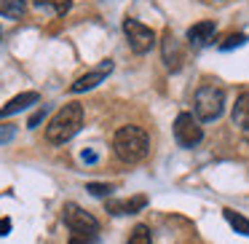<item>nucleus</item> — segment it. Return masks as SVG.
<instances>
[{"mask_svg":"<svg viewBox=\"0 0 249 244\" xmlns=\"http://www.w3.org/2000/svg\"><path fill=\"white\" fill-rule=\"evenodd\" d=\"M214 33H217L214 22H198V24H193V27L188 30V40H190V46H196V49H204V46H209L212 40H214Z\"/></svg>","mask_w":249,"mask_h":244,"instance_id":"1a4fd4ad","label":"nucleus"},{"mask_svg":"<svg viewBox=\"0 0 249 244\" xmlns=\"http://www.w3.org/2000/svg\"><path fill=\"white\" fill-rule=\"evenodd\" d=\"M110 73H113V62H110V59H105L102 65L97 67V70H91V73H86V75H81V78H78V81H75V83H72V86H70V92H72V94L89 92V89L99 86V83H102L105 78L110 75Z\"/></svg>","mask_w":249,"mask_h":244,"instance_id":"6e6552de","label":"nucleus"},{"mask_svg":"<svg viewBox=\"0 0 249 244\" xmlns=\"http://www.w3.org/2000/svg\"><path fill=\"white\" fill-rule=\"evenodd\" d=\"M174 140L182 148H196L204 140V129H201V121L193 113H179L174 118Z\"/></svg>","mask_w":249,"mask_h":244,"instance_id":"39448f33","label":"nucleus"},{"mask_svg":"<svg viewBox=\"0 0 249 244\" xmlns=\"http://www.w3.org/2000/svg\"><path fill=\"white\" fill-rule=\"evenodd\" d=\"M81 126H83V108L78 102H70L49 121L46 137H49V142H54V145H65L67 140H72V137L81 131Z\"/></svg>","mask_w":249,"mask_h":244,"instance_id":"f03ea898","label":"nucleus"},{"mask_svg":"<svg viewBox=\"0 0 249 244\" xmlns=\"http://www.w3.org/2000/svg\"><path fill=\"white\" fill-rule=\"evenodd\" d=\"M38 8H51L54 14H67L72 6V0H35Z\"/></svg>","mask_w":249,"mask_h":244,"instance_id":"dca6fc26","label":"nucleus"},{"mask_svg":"<svg viewBox=\"0 0 249 244\" xmlns=\"http://www.w3.org/2000/svg\"><path fill=\"white\" fill-rule=\"evenodd\" d=\"M212 3H222V0H212Z\"/></svg>","mask_w":249,"mask_h":244,"instance_id":"b1692460","label":"nucleus"},{"mask_svg":"<svg viewBox=\"0 0 249 244\" xmlns=\"http://www.w3.org/2000/svg\"><path fill=\"white\" fill-rule=\"evenodd\" d=\"M124 33H126V40H129V49L134 54H147L156 46V33L150 27H145L142 22H137V19H124Z\"/></svg>","mask_w":249,"mask_h":244,"instance_id":"423d86ee","label":"nucleus"},{"mask_svg":"<svg viewBox=\"0 0 249 244\" xmlns=\"http://www.w3.org/2000/svg\"><path fill=\"white\" fill-rule=\"evenodd\" d=\"M62 220H65V225L70 228L72 233H94L97 236L99 233V220L94 215H89L83 206L78 204H65V209H62Z\"/></svg>","mask_w":249,"mask_h":244,"instance_id":"20e7f679","label":"nucleus"},{"mask_svg":"<svg viewBox=\"0 0 249 244\" xmlns=\"http://www.w3.org/2000/svg\"><path fill=\"white\" fill-rule=\"evenodd\" d=\"M86 188H89V193H91V196H107L110 190H113V185H105V183H89Z\"/></svg>","mask_w":249,"mask_h":244,"instance_id":"6ab92c4d","label":"nucleus"},{"mask_svg":"<svg viewBox=\"0 0 249 244\" xmlns=\"http://www.w3.org/2000/svg\"><path fill=\"white\" fill-rule=\"evenodd\" d=\"M27 0H0V17L6 19H22Z\"/></svg>","mask_w":249,"mask_h":244,"instance_id":"ddd939ff","label":"nucleus"},{"mask_svg":"<svg viewBox=\"0 0 249 244\" xmlns=\"http://www.w3.org/2000/svg\"><path fill=\"white\" fill-rule=\"evenodd\" d=\"M70 244H97V236L94 233H72Z\"/></svg>","mask_w":249,"mask_h":244,"instance_id":"aec40b11","label":"nucleus"},{"mask_svg":"<svg viewBox=\"0 0 249 244\" xmlns=\"http://www.w3.org/2000/svg\"><path fill=\"white\" fill-rule=\"evenodd\" d=\"M193 110L198 121H217L225 110V92L214 83H206L196 92L193 97Z\"/></svg>","mask_w":249,"mask_h":244,"instance_id":"7ed1b4c3","label":"nucleus"},{"mask_svg":"<svg viewBox=\"0 0 249 244\" xmlns=\"http://www.w3.org/2000/svg\"><path fill=\"white\" fill-rule=\"evenodd\" d=\"M233 124H236L238 129L249 131V92L241 94V97L236 99V105H233Z\"/></svg>","mask_w":249,"mask_h":244,"instance_id":"f8f14e48","label":"nucleus"},{"mask_svg":"<svg viewBox=\"0 0 249 244\" xmlns=\"http://www.w3.org/2000/svg\"><path fill=\"white\" fill-rule=\"evenodd\" d=\"M113 150L124 164H140L150 150L147 131L140 126H121L113 137Z\"/></svg>","mask_w":249,"mask_h":244,"instance_id":"f257e3e1","label":"nucleus"},{"mask_svg":"<svg viewBox=\"0 0 249 244\" xmlns=\"http://www.w3.org/2000/svg\"><path fill=\"white\" fill-rule=\"evenodd\" d=\"M81 158H83L86 164H94V161H97V153H94V150H83Z\"/></svg>","mask_w":249,"mask_h":244,"instance_id":"5701e85b","label":"nucleus"},{"mask_svg":"<svg viewBox=\"0 0 249 244\" xmlns=\"http://www.w3.org/2000/svg\"><path fill=\"white\" fill-rule=\"evenodd\" d=\"M43 118H46V105H43V108H40L35 115H33V118H30V124H27V126H30V129H35V126H38Z\"/></svg>","mask_w":249,"mask_h":244,"instance_id":"412c9836","label":"nucleus"},{"mask_svg":"<svg viewBox=\"0 0 249 244\" xmlns=\"http://www.w3.org/2000/svg\"><path fill=\"white\" fill-rule=\"evenodd\" d=\"M38 102H40L38 92H24V94H19V97H14L6 108H0V118H8V115L19 113V110H27L30 105H38Z\"/></svg>","mask_w":249,"mask_h":244,"instance_id":"9b49d317","label":"nucleus"},{"mask_svg":"<svg viewBox=\"0 0 249 244\" xmlns=\"http://www.w3.org/2000/svg\"><path fill=\"white\" fill-rule=\"evenodd\" d=\"M147 206V196H134V199H121V201H107L110 215H134V212Z\"/></svg>","mask_w":249,"mask_h":244,"instance_id":"9d476101","label":"nucleus"},{"mask_svg":"<svg viewBox=\"0 0 249 244\" xmlns=\"http://www.w3.org/2000/svg\"><path fill=\"white\" fill-rule=\"evenodd\" d=\"M161 54H163V62H166V67H169L172 73H177L179 67H182L185 51H182V43H179V40L174 38L172 33L163 35V40H161Z\"/></svg>","mask_w":249,"mask_h":244,"instance_id":"0eeeda50","label":"nucleus"},{"mask_svg":"<svg viewBox=\"0 0 249 244\" xmlns=\"http://www.w3.org/2000/svg\"><path fill=\"white\" fill-rule=\"evenodd\" d=\"M222 215H225V220L231 223V228L236 233H241V236H249V220L244 215H238V212L233 209H222Z\"/></svg>","mask_w":249,"mask_h":244,"instance_id":"4468645a","label":"nucleus"},{"mask_svg":"<svg viewBox=\"0 0 249 244\" xmlns=\"http://www.w3.org/2000/svg\"><path fill=\"white\" fill-rule=\"evenodd\" d=\"M8 231H11V220L3 217V220H0V236H8Z\"/></svg>","mask_w":249,"mask_h":244,"instance_id":"4be33fe9","label":"nucleus"},{"mask_svg":"<svg viewBox=\"0 0 249 244\" xmlns=\"http://www.w3.org/2000/svg\"><path fill=\"white\" fill-rule=\"evenodd\" d=\"M126 244H153V233L147 225H134V231L129 233V242Z\"/></svg>","mask_w":249,"mask_h":244,"instance_id":"2eb2a0df","label":"nucleus"},{"mask_svg":"<svg viewBox=\"0 0 249 244\" xmlns=\"http://www.w3.org/2000/svg\"><path fill=\"white\" fill-rule=\"evenodd\" d=\"M14 137H17V126H11V124H0V145L11 142Z\"/></svg>","mask_w":249,"mask_h":244,"instance_id":"a211bd4d","label":"nucleus"},{"mask_svg":"<svg viewBox=\"0 0 249 244\" xmlns=\"http://www.w3.org/2000/svg\"><path fill=\"white\" fill-rule=\"evenodd\" d=\"M244 43H247V35H244V33H233V35H228V38L220 43V51L238 49V46H244Z\"/></svg>","mask_w":249,"mask_h":244,"instance_id":"f3484780","label":"nucleus"}]
</instances>
